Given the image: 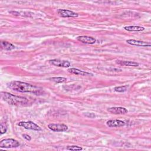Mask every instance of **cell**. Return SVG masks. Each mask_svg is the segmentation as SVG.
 Returning a JSON list of instances; mask_svg holds the SVG:
<instances>
[{"mask_svg": "<svg viewBox=\"0 0 151 151\" xmlns=\"http://www.w3.org/2000/svg\"><path fill=\"white\" fill-rule=\"evenodd\" d=\"M1 96L2 99L10 105L24 106L28 102L25 97L15 96L8 92H1Z\"/></svg>", "mask_w": 151, "mask_h": 151, "instance_id": "obj_2", "label": "cell"}, {"mask_svg": "<svg viewBox=\"0 0 151 151\" xmlns=\"http://www.w3.org/2000/svg\"><path fill=\"white\" fill-rule=\"evenodd\" d=\"M7 125L6 123L5 122H1L0 125V130H1V134H2L4 133H5L7 131Z\"/></svg>", "mask_w": 151, "mask_h": 151, "instance_id": "obj_18", "label": "cell"}, {"mask_svg": "<svg viewBox=\"0 0 151 151\" xmlns=\"http://www.w3.org/2000/svg\"><path fill=\"white\" fill-rule=\"evenodd\" d=\"M57 13L60 17L63 18H75L78 16L77 13L68 9H59L57 11Z\"/></svg>", "mask_w": 151, "mask_h": 151, "instance_id": "obj_6", "label": "cell"}, {"mask_svg": "<svg viewBox=\"0 0 151 151\" xmlns=\"http://www.w3.org/2000/svg\"><path fill=\"white\" fill-rule=\"evenodd\" d=\"M126 42L130 45H134V46H138V47H150L151 46L150 42L143 41H139V40H136L133 39L127 40Z\"/></svg>", "mask_w": 151, "mask_h": 151, "instance_id": "obj_8", "label": "cell"}, {"mask_svg": "<svg viewBox=\"0 0 151 151\" xmlns=\"http://www.w3.org/2000/svg\"><path fill=\"white\" fill-rule=\"evenodd\" d=\"M9 88L21 93H32L34 94L38 93L41 88L30 84L29 83L20 81H12L8 84Z\"/></svg>", "mask_w": 151, "mask_h": 151, "instance_id": "obj_1", "label": "cell"}, {"mask_svg": "<svg viewBox=\"0 0 151 151\" xmlns=\"http://www.w3.org/2000/svg\"><path fill=\"white\" fill-rule=\"evenodd\" d=\"M19 146V143L14 139H5L2 140L0 142L1 148H13Z\"/></svg>", "mask_w": 151, "mask_h": 151, "instance_id": "obj_3", "label": "cell"}, {"mask_svg": "<svg viewBox=\"0 0 151 151\" xmlns=\"http://www.w3.org/2000/svg\"><path fill=\"white\" fill-rule=\"evenodd\" d=\"M128 88V86H119V87H115L114 90L115 91L117 92H123L127 90Z\"/></svg>", "mask_w": 151, "mask_h": 151, "instance_id": "obj_17", "label": "cell"}, {"mask_svg": "<svg viewBox=\"0 0 151 151\" xmlns=\"http://www.w3.org/2000/svg\"><path fill=\"white\" fill-rule=\"evenodd\" d=\"M49 63L57 67H65V68L69 67L71 65L70 63L68 61L61 60L59 59L50 60H49Z\"/></svg>", "mask_w": 151, "mask_h": 151, "instance_id": "obj_7", "label": "cell"}, {"mask_svg": "<svg viewBox=\"0 0 151 151\" xmlns=\"http://www.w3.org/2000/svg\"><path fill=\"white\" fill-rule=\"evenodd\" d=\"M84 116L87 117H90V118H94L96 117L95 114L93 113H85Z\"/></svg>", "mask_w": 151, "mask_h": 151, "instance_id": "obj_20", "label": "cell"}, {"mask_svg": "<svg viewBox=\"0 0 151 151\" xmlns=\"http://www.w3.org/2000/svg\"><path fill=\"white\" fill-rule=\"evenodd\" d=\"M68 71L71 74H74L76 75H80V76H93V74L90 73H87L86 71H84L82 70H80L79 69L77 68H71L68 70Z\"/></svg>", "mask_w": 151, "mask_h": 151, "instance_id": "obj_12", "label": "cell"}, {"mask_svg": "<svg viewBox=\"0 0 151 151\" xmlns=\"http://www.w3.org/2000/svg\"><path fill=\"white\" fill-rule=\"evenodd\" d=\"M106 124L109 127H119L124 126L125 125L124 122L118 120V119H114V120H109L106 122Z\"/></svg>", "mask_w": 151, "mask_h": 151, "instance_id": "obj_11", "label": "cell"}, {"mask_svg": "<svg viewBox=\"0 0 151 151\" xmlns=\"http://www.w3.org/2000/svg\"><path fill=\"white\" fill-rule=\"evenodd\" d=\"M48 127L54 132H65L68 130V126L62 123H50L48 124Z\"/></svg>", "mask_w": 151, "mask_h": 151, "instance_id": "obj_5", "label": "cell"}, {"mask_svg": "<svg viewBox=\"0 0 151 151\" xmlns=\"http://www.w3.org/2000/svg\"><path fill=\"white\" fill-rule=\"evenodd\" d=\"M117 64L120 65H123V66H130V67H138L139 66V63L137 62L134 61H121V60H118L116 62Z\"/></svg>", "mask_w": 151, "mask_h": 151, "instance_id": "obj_13", "label": "cell"}, {"mask_svg": "<svg viewBox=\"0 0 151 151\" xmlns=\"http://www.w3.org/2000/svg\"><path fill=\"white\" fill-rule=\"evenodd\" d=\"M107 111L114 114H124L128 112V110L126 108L122 107H110L107 109Z\"/></svg>", "mask_w": 151, "mask_h": 151, "instance_id": "obj_10", "label": "cell"}, {"mask_svg": "<svg viewBox=\"0 0 151 151\" xmlns=\"http://www.w3.org/2000/svg\"><path fill=\"white\" fill-rule=\"evenodd\" d=\"M67 149L68 150H81L83 149V148L80 146L73 145V146H67Z\"/></svg>", "mask_w": 151, "mask_h": 151, "instance_id": "obj_19", "label": "cell"}, {"mask_svg": "<svg viewBox=\"0 0 151 151\" xmlns=\"http://www.w3.org/2000/svg\"><path fill=\"white\" fill-rule=\"evenodd\" d=\"M52 81H54L55 83H64L67 81V78L65 77H52L49 78Z\"/></svg>", "mask_w": 151, "mask_h": 151, "instance_id": "obj_16", "label": "cell"}, {"mask_svg": "<svg viewBox=\"0 0 151 151\" xmlns=\"http://www.w3.org/2000/svg\"><path fill=\"white\" fill-rule=\"evenodd\" d=\"M1 47L4 48L5 50L9 51L15 48V46L13 44L7 41H1Z\"/></svg>", "mask_w": 151, "mask_h": 151, "instance_id": "obj_15", "label": "cell"}, {"mask_svg": "<svg viewBox=\"0 0 151 151\" xmlns=\"http://www.w3.org/2000/svg\"><path fill=\"white\" fill-rule=\"evenodd\" d=\"M124 29L127 31H143L145 30V28L143 27L140 26H136V25H133V26H126L124 27Z\"/></svg>", "mask_w": 151, "mask_h": 151, "instance_id": "obj_14", "label": "cell"}, {"mask_svg": "<svg viewBox=\"0 0 151 151\" xmlns=\"http://www.w3.org/2000/svg\"><path fill=\"white\" fill-rule=\"evenodd\" d=\"M18 126H21L26 129L28 130H36V131H40L41 130V128L38 126L37 124L35 123L28 121V122H19L18 123Z\"/></svg>", "mask_w": 151, "mask_h": 151, "instance_id": "obj_4", "label": "cell"}, {"mask_svg": "<svg viewBox=\"0 0 151 151\" xmlns=\"http://www.w3.org/2000/svg\"><path fill=\"white\" fill-rule=\"evenodd\" d=\"M22 136H23V137H24V139H25L27 140L30 141L31 139V137H30L29 135H28V134H23Z\"/></svg>", "mask_w": 151, "mask_h": 151, "instance_id": "obj_21", "label": "cell"}, {"mask_svg": "<svg viewBox=\"0 0 151 151\" xmlns=\"http://www.w3.org/2000/svg\"><path fill=\"white\" fill-rule=\"evenodd\" d=\"M77 40L86 44H93L96 42V38L92 37L81 35L77 37Z\"/></svg>", "mask_w": 151, "mask_h": 151, "instance_id": "obj_9", "label": "cell"}]
</instances>
